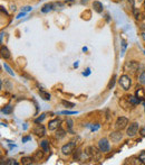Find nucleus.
<instances>
[{
  "mask_svg": "<svg viewBox=\"0 0 145 165\" xmlns=\"http://www.w3.org/2000/svg\"><path fill=\"white\" fill-rule=\"evenodd\" d=\"M84 152L87 154L89 159H94V161H100L102 159V152L100 148H96L95 146H87L84 149Z\"/></svg>",
  "mask_w": 145,
  "mask_h": 165,
  "instance_id": "1",
  "label": "nucleus"
},
{
  "mask_svg": "<svg viewBox=\"0 0 145 165\" xmlns=\"http://www.w3.org/2000/svg\"><path fill=\"white\" fill-rule=\"evenodd\" d=\"M118 83H119V86H121L123 90L128 91L131 89V86H132V79L127 74H123L122 76L119 78V80H118Z\"/></svg>",
  "mask_w": 145,
  "mask_h": 165,
  "instance_id": "2",
  "label": "nucleus"
},
{
  "mask_svg": "<svg viewBox=\"0 0 145 165\" xmlns=\"http://www.w3.org/2000/svg\"><path fill=\"white\" fill-rule=\"evenodd\" d=\"M139 68V63L136 61H128L124 64V68L123 70L125 72H129V73H135Z\"/></svg>",
  "mask_w": 145,
  "mask_h": 165,
  "instance_id": "3",
  "label": "nucleus"
},
{
  "mask_svg": "<svg viewBox=\"0 0 145 165\" xmlns=\"http://www.w3.org/2000/svg\"><path fill=\"white\" fill-rule=\"evenodd\" d=\"M97 146H98V148L100 149L102 153H108V152L111 151V144L108 142V139L105 138V137L100 138V141H98Z\"/></svg>",
  "mask_w": 145,
  "mask_h": 165,
  "instance_id": "4",
  "label": "nucleus"
},
{
  "mask_svg": "<svg viewBox=\"0 0 145 165\" xmlns=\"http://www.w3.org/2000/svg\"><path fill=\"white\" fill-rule=\"evenodd\" d=\"M76 146H77V143L76 142L67 143L65 145H63V147H61V153L64 154V155H70V154L74 153Z\"/></svg>",
  "mask_w": 145,
  "mask_h": 165,
  "instance_id": "5",
  "label": "nucleus"
},
{
  "mask_svg": "<svg viewBox=\"0 0 145 165\" xmlns=\"http://www.w3.org/2000/svg\"><path fill=\"white\" fill-rule=\"evenodd\" d=\"M139 129V122H132V124L127 127V129H126V135H127L128 137H134L137 134Z\"/></svg>",
  "mask_w": 145,
  "mask_h": 165,
  "instance_id": "6",
  "label": "nucleus"
},
{
  "mask_svg": "<svg viewBox=\"0 0 145 165\" xmlns=\"http://www.w3.org/2000/svg\"><path fill=\"white\" fill-rule=\"evenodd\" d=\"M128 125V119L126 117H118L115 122V128L116 130H122L124 128H126V126Z\"/></svg>",
  "mask_w": 145,
  "mask_h": 165,
  "instance_id": "7",
  "label": "nucleus"
},
{
  "mask_svg": "<svg viewBox=\"0 0 145 165\" xmlns=\"http://www.w3.org/2000/svg\"><path fill=\"white\" fill-rule=\"evenodd\" d=\"M33 133L35 134V135H36V136L44 137L45 134H46V129H45V127L41 125V124H37V125L33 127Z\"/></svg>",
  "mask_w": 145,
  "mask_h": 165,
  "instance_id": "8",
  "label": "nucleus"
},
{
  "mask_svg": "<svg viewBox=\"0 0 145 165\" xmlns=\"http://www.w3.org/2000/svg\"><path fill=\"white\" fill-rule=\"evenodd\" d=\"M60 124H61V120L59 119V118L50 120L49 122H48V129H49L50 131L57 130V129L60 127Z\"/></svg>",
  "mask_w": 145,
  "mask_h": 165,
  "instance_id": "9",
  "label": "nucleus"
},
{
  "mask_svg": "<svg viewBox=\"0 0 145 165\" xmlns=\"http://www.w3.org/2000/svg\"><path fill=\"white\" fill-rule=\"evenodd\" d=\"M109 139H111L113 143H118L121 142L123 139V134L121 133V130H117V131H113L109 134Z\"/></svg>",
  "mask_w": 145,
  "mask_h": 165,
  "instance_id": "10",
  "label": "nucleus"
},
{
  "mask_svg": "<svg viewBox=\"0 0 145 165\" xmlns=\"http://www.w3.org/2000/svg\"><path fill=\"white\" fill-rule=\"evenodd\" d=\"M92 6H93V9H94L96 12H98V14H100V12H103V10H104V6H103V4L102 2H100V1H93V4H92Z\"/></svg>",
  "mask_w": 145,
  "mask_h": 165,
  "instance_id": "11",
  "label": "nucleus"
},
{
  "mask_svg": "<svg viewBox=\"0 0 145 165\" xmlns=\"http://www.w3.org/2000/svg\"><path fill=\"white\" fill-rule=\"evenodd\" d=\"M135 96L139 98L141 101L144 100L145 99V90L142 88V86H137V89H136V91H135Z\"/></svg>",
  "mask_w": 145,
  "mask_h": 165,
  "instance_id": "12",
  "label": "nucleus"
},
{
  "mask_svg": "<svg viewBox=\"0 0 145 165\" xmlns=\"http://www.w3.org/2000/svg\"><path fill=\"white\" fill-rule=\"evenodd\" d=\"M1 57L2 58H5V60H8V58H10V52H9V50L6 47V46H1Z\"/></svg>",
  "mask_w": 145,
  "mask_h": 165,
  "instance_id": "13",
  "label": "nucleus"
},
{
  "mask_svg": "<svg viewBox=\"0 0 145 165\" xmlns=\"http://www.w3.org/2000/svg\"><path fill=\"white\" fill-rule=\"evenodd\" d=\"M51 10H54V2L46 4V5H44L43 8H41V12H43V14H47V12H51Z\"/></svg>",
  "mask_w": 145,
  "mask_h": 165,
  "instance_id": "14",
  "label": "nucleus"
},
{
  "mask_svg": "<svg viewBox=\"0 0 145 165\" xmlns=\"http://www.w3.org/2000/svg\"><path fill=\"white\" fill-rule=\"evenodd\" d=\"M55 136H56V138H57V139H63L64 137L66 136V131L64 130L61 127H59V128L56 130V135H55Z\"/></svg>",
  "mask_w": 145,
  "mask_h": 165,
  "instance_id": "15",
  "label": "nucleus"
},
{
  "mask_svg": "<svg viewBox=\"0 0 145 165\" xmlns=\"http://www.w3.org/2000/svg\"><path fill=\"white\" fill-rule=\"evenodd\" d=\"M66 126H67V131L70 133V134H74V130H72V127H74V121L70 118H67L66 119Z\"/></svg>",
  "mask_w": 145,
  "mask_h": 165,
  "instance_id": "16",
  "label": "nucleus"
},
{
  "mask_svg": "<svg viewBox=\"0 0 145 165\" xmlns=\"http://www.w3.org/2000/svg\"><path fill=\"white\" fill-rule=\"evenodd\" d=\"M21 164L22 165H30V164H33V157H28V156H25V157H22L21 159Z\"/></svg>",
  "mask_w": 145,
  "mask_h": 165,
  "instance_id": "17",
  "label": "nucleus"
},
{
  "mask_svg": "<svg viewBox=\"0 0 145 165\" xmlns=\"http://www.w3.org/2000/svg\"><path fill=\"white\" fill-rule=\"evenodd\" d=\"M38 93H39V96H40V98H43V99L46 100V101L50 100V94L48 93V92L45 91V90H39Z\"/></svg>",
  "mask_w": 145,
  "mask_h": 165,
  "instance_id": "18",
  "label": "nucleus"
},
{
  "mask_svg": "<svg viewBox=\"0 0 145 165\" xmlns=\"http://www.w3.org/2000/svg\"><path fill=\"white\" fill-rule=\"evenodd\" d=\"M44 149L43 151H37L36 153H35V155H33V159H36V161H40V159H43V157H44Z\"/></svg>",
  "mask_w": 145,
  "mask_h": 165,
  "instance_id": "19",
  "label": "nucleus"
},
{
  "mask_svg": "<svg viewBox=\"0 0 145 165\" xmlns=\"http://www.w3.org/2000/svg\"><path fill=\"white\" fill-rule=\"evenodd\" d=\"M128 163H129V164H133V165L143 164V163H142V161L139 159V157H132L131 159H128Z\"/></svg>",
  "mask_w": 145,
  "mask_h": 165,
  "instance_id": "20",
  "label": "nucleus"
},
{
  "mask_svg": "<svg viewBox=\"0 0 145 165\" xmlns=\"http://www.w3.org/2000/svg\"><path fill=\"white\" fill-rule=\"evenodd\" d=\"M127 99H128V101L132 103V104H134V106H135V104H139V103H141V100H139L136 96H135V97H133V96H129Z\"/></svg>",
  "mask_w": 145,
  "mask_h": 165,
  "instance_id": "21",
  "label": "nucleus"
},
{
  "mask_svg": "<svg viewBox=\"0 0 145 165\" xmlns=\"http://www.w3.org/2000/svg\"><path fill=\"white\" fill-rule=\"evenodd\" d=\"M12 110H14V107L11 106V104H7L5 108H2V114H6V115H9L12 112Z\"/></svg>",
  "mask_w": 145,
  "mask_h": 165,
  "instance_id": "22",
  "label": "nucleus"
},
{
  "mask_svg": "<svg viewBox=\"0 0 145 165\" xmlns=\"http://www.w3.org/2000/svg\"><path fill=\"white\" fill-rule=\"evenodd\" d=\"M40 146L44 149L45 152H49V142L48 141H43L40 143Z\"/></svg>",
  "mask_w": 145,
  "mask_h": 165,
  "instance_id": "23",
  "label": "nucleus"
},
{
  "mask_svg": "<svg viewBox=\"0 0 145 165\" xmlns=\"http://www.w3.org/2000/svg\"><path fill=\"white\" fill-rule=\"evenodd\" d=\"M139 84H142V86H145V70L143 71V72H142V73L139 74Z\"/></svg>",
  "mask_w": 145,
  "mask_h": 165,
  "instance_id": "24",
  "label": "nucleus"
},
{
  "mask_svg": "<svg viewBox=\"0 0 145 165\" xmlns=\"http://www.w3.org/2000/svg\"><path fill=\"white\" fill-rule=\"evenodd\" d=\"M133 15H134V17H135V19H139L141 12H139V9H137V8H135V7H133Z\"/></svg>",
  "mask_w": 145,
  "mask_h": 165,
  "instance_id": "25",
  "label": "nucleus"
},
{
  "mask_svg": "<svg viewBox=\"0 0 145 165\" xmlns=\"http://www.w3.org/2000/svg\"><path fill=\"white\" fill-rule=\"evenodd\" d=\"M45 118H46V114H41L38 118H36V119H35V122H36V124H40V122H41Z\"/></svg>",
  "mask_w": 145,
  "mask_h": 165,
  "instance_id": "26",
  "label": "nucleus"
},
{
  "mask_svg": "<svg viewBox=\"0 0 145 165\" xmlns=\"http://www.w3.org/2000/svg\"><path fill=\"white\" fill-rule=\"evenodd\" d=\"M61 103L65 106V107H68V108H72V107H75V104L72 102H69V101H66V100H63Z\"/></svg>",
  "mask_w": 145,
  "mask_h": 165,
  "instance_id": "27",
  "label": "nucleus"
},
{
  "mask_svg": "<svg viewBox=\"0 0 145 165\" xmlns=\"http://www.w3.org/2000/svg\"><path fill=\"white\" fill-rule=\"evenodd\" d=\"M64 2H54V9H63Z\"/></svg>",
  "mask_w": 145,
  "mask_h": 165,
  "instance_id": "28",
  "label": "nucleus"
},
{
  "mask_svg": "<svg viewBox=\"0 0 145 165\" xmlns=\"http://www.w3.org/2000/svg\"><path fill=\"white\" fill-rule=\"evenodd\" d=\"M115 79H116V76L114 75V76H113V79L109 81V83H108V86H107V89H112V88L114 86V84H115Z\"/></svg>",
  "mask_w": 145,
  "mask_h": 165,
  "instance_id": "29",
  "label": "nucleus"
},
{
  "mask_svg": "<svg viewBox=\"0 0 145 165\" xmlns=\"http://www.w3.org/2000/svg\"><path fill=\"white\" fill-rule=\"evenodd\" d=\"M6 164H7V165H17V164H18V162H17L16 159H8V161L6 162Z\"/></svg>",
  "mask_w": 145,
  "mask_h": 165,
  "instance_id": "30",
  "label": "nucleus"
},
{
  "mask_svg": "<svg viewBox=\"0 0 145 165\" xmlns=\"http://www.w3.org/2000/svg\"><path fill=\"white\" fill-rule=\"evenodd\" d=\"M31 10H33V7L31 6H25L21 8V12H31Z\"/></svg>",
  "mask_w": 145,
  "mask_h": 165,
  "instance_id": "31",
  "label": "nucleus"
},
{
  "mask_svg": "<svg viewBox=\"0 0 145 165\" xmlns=\"http://www.w3.org/2000/svg\"><path fill=\"white\" fill-rule=\"evenodd\" d=\"M4 68H5L6 71H7V72H8V73L10 74V75H14V72H12V71H11V68H9V66H8V65H7V64H4Z\"/></svg>",
  "mask_w": 145,
  "mask_h": 165,
  "instance_id": "32",
  "label": "nucleus"
},
{
  "mask_svg": "<svg viewBox=\"0 0 145 165\" xmlns=\"http://www.w3.org/2000/svg\"><path fill=\"white\" fill-rule=\"evenodd\" d=\"M89 127H90V129H92V131H95V130H97V129H100V124H95V126L93 125V126H90V125H88Z\"/></svg>",
  "mask_w": 145,
  "mask_h": 165,
  "instance_id": "33",
  "label": "nucleus"
},
{
  "mask_svg": "<svg viewBox=\"0 0 145 165\" xmlns=\"http://www.w3.org/2000/svg\"><path fill=\"white\" fill-rule=\"evenodd\" d=\"M60 114H63V115H76V114H77V111H69V110H64V111H61Z\"/></svg>",
  "mask_w": 145,
  "mask_h": 165,
  "instance_id": "34",
  "label": "nucleus"
},
{
  "mask_svg": "<svg viewBox=\"0 0 145 165\" xmlns=\"http://www.w3.org/2000/svg\"><path fill=\"white\" fill-rule=\"evenodd\" d=\"M139 159L142 161V163L145 164V152H142V153L139 155Z\"/></svg>",
  "mask_w": 145,
  "mask_h": 165,
  "instance_id": "35",
  "label": "nucleus"
},
{
  "mask_svg": "<svg viewBox=\"0 0 145 165\" xmlns=\"http://www.w3.org/2000/svg\"><path fill=\"white\" fill-rule=\"evenodd\" d=\"M126 46H127L126 42L123 40H122V53H124V52H125V50H126Z\"/></svg>",
  "mask_w": 145,
  "mask_h": 165,
  "instance_id": "36",
  "label": "nucleus"
},
{
  "mask_svg": "<svg viewBox=\"0 0 145 165\" xmlns=\"http://www.w3.org/2000/svg\"><path fill=\"white\" fill-rule=\"evenodd\" d=\"M22 143H26V142H29V141H31V136H25L22 137Z\"/></svg>",
  "mask_w": 145,
  "mask_h": 165,
  "instance_id": "37",
  "label": "nucleus"
},
{
  "mask_svg": "<svg viewBox=\"0 0 145 165\" xmlns=\"http://www.w3.org/2000/svg\"><path fill=\"white\" fill-rule=\"evenodd\" d=\"M139 134H141V136L142 137H145V127H142V128L139 129Z\"/></svg>",
  "mask_w": 145,
  "mask_h": 165,
  "instance_id": "38",
  "label": "nucleus"
},
{
  "mask_svg": "<svg viewBox=\"0 0 145 165\" xmlns=\"http://www.w3.org/2000/svg\"><path fill=\"white\" fill-rule=\"evenodd\" d=\"M26 14H27V12H20V14H19V15H18V16H17V19H20V18H22L23 17V16H25V15H26Z\"/></svg>",
  "mask_w": 145,
  "mask_h": 165,
  "instance_id": "39",
  "label": "nucleus"
},
{
  "mask_svg": "<svg viewBox=\"0 0 145 165\" xmlns=\"http://www.w3.org/2000/svg\"><path fill=\"white\" fill-rule=\"evenodd\" d=\"M127 2L131 5L132 7H134V5H135V0H127Z\"/></svg>",
  "mask_w": 145,
  "mask_h": 165,
  "instance_id": "40",
  "label": "nucleus"
},
{
  "mask_svg": "<svg viewBox=\"0 0 145 165\" xmlns=\"http://www.w3.org/2000/svg\"><path fill=\"white\" fill-rule=\"evenodd\" d=\"M10 10H11V12H16V6H15V5H11V6H10Z\"/></svg>",
  "mask_w": 145,
  "mask_h": 165,
  "instance_id": "41",
  "label": "nucleus"
},
{
  "mask_svg": "<svg viewBox=\"0 0 145 165\" xmlns=\"http://www.w3.org/2000/svg\"><path fill=\"white\" fill-rule=\"evenodd\" d=\"M141 29H142L143 32H145V23H143L142 25H141Z\"/></svg>",
  "mask_w": 145,
  "mask_h": 165,
  "instance_id": "42",
  "label": "nucleus"
},
{
  "mask_svg": "<svg viewBox=\"0 0 145 165\" xmlns=\"http://www.w3.org/2000/svg\"><path fill=\"white\" fill-rule=\"evenodd\" d=\"M1 12H5L6 15H8V12H7V10H6L5 8H4V6H1Z\"/></svg>",
  "mask_w": 145,
  "mask_h": 165,
  "instance_id": "43",
  "label": "nucleus"
},
{
  "mask_svg": "<svg viewBox=\"0 0 145 165\" xmlns=\"http://www.w3.org/2000/svg\"><path fill=\"white\" fill-rule=\"evenodd\" d=\"M141 36H142V38H143V40H144V42H145V32H143Z\"/></svg>",
  "mask_w": 145,
  "mask_h": 165,
  "instance_id": "44",
  "label": "nucleus"
},
{
  "mask_svg": "<svg viewBox=\"0 0 145 165\" xmlns=\"http://www.w3.org/2000/svg\"><path fill=\"white\" fill-rule=\"evenodd\" d=\"M75 0H64V2H74Z\"/></svg>",
  "mask_w": 145,
  "mask_h": 165,
  "instance_id": "45",
  "label": "nucleus"
},
{
  "mask_svg": "<svg viewBox=\"0 0 145 165\" xmlns=\"http://www.w3.org/2000/svg\"><path fill=\"white\" fill-rule=\"evenodd\" d=\"M87 1H88V0H82V2H83V4H87Z\"/></svg>",
  "mask_w": 145,
  "mask_h": 165,
  "instance_id": "46",
  "label": "nucleus"
},
{
  "mask_svg": "<svg viewBox=\"0 0 145 165\" xmlns=\"http://www.w3.org/2000/svg\"><path fill=\"white\" fill-rule=\"evenodd\" d=\"M4 35L5 34H4V32H2V33H1V42H2V38H4Z\"/></svg>",
  "mask_w": 145,
  "mask_h": 165,
  "instance_id": "47",
  "label": "nucleus"
},
{
  "mask_svg": "<svg viewBox=\"0 0 145 165\" xmlns=\"http://www.w3.org/2000/svg\"><path fill=\"white\" fill-rule=\"evenodd\" d=\"M143 8H144V10H145V0H144V2H143Z\"/></svg>",
  "mask_w": 145,
  "mask_h": 165,
  "instance_id": "48",
  "label": "nucleus"
},
{
  "mask_svg": "<svg viewBox=\"0 0 145 165\" xmlns=\"http://www.w3.org/2000/svg\"><path fill=\"white\" fill-rule=\"evenodd\" d=\"M139 2H144V0H137Z\"/></svg>",
  "mask_w": 145,
  "mask_h": 165,
  "instance_id": "49",
  "label": "nucleus"
},
{
  "mask_svg": "<svg viewBox=\"0 0 145 165\" xmlns=\"http://www.w3.org/2000/svg\"><path fill=\"white\" fill-rule=\"evenodd\" d=\"M144 55H145V51H144Z\"/></svg>",
  "mask_w": 145,
  "mask_h": 165,
  "instance_id": "50",
  "label": "nucleus"
},
{
  "mask_svg": "<svg viewBox=\"0 0 145 165\" xmlns=\"http://www.w3.org/2000/svg\"><path fill=\"white\" fill-rule=\"evenodd\" d=\"M144 18H145V15H144Z\"/></svg>",
  "mask_w": 145,
  "mask_h": 165,
  "instance_id": "51",
  "label": "nucleus"
},
{
  "mask_svg": "<svg viewBox=\"0 0 145 165\" xmlns=\"http://www.w3.org/2000/svg\"><path fill=\"white\" fill-rule=\"evenodd\" d=\"M144 106H145V102H144Z\"/></svg>",
  "mask_w": 145,
  "mask_h": 165,
  "instance_id": "52",
  "label": "nucleus"
}]
</instances>
